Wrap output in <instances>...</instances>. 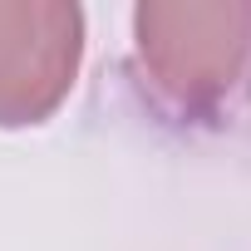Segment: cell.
<instances>
[{
    "mask_svg": "<svg viewBox=\"0 0 251 251\" xmlns=\"http://www.w3.org/2000/svg\"><path fill=\"white\" fill-rule=\"evenodd\" d=\"M84 64L74 0H0V128L54 118Z\"/></svg>",
    "mask_w": 251,
    "mask_h": 251,
    "instance_id": "7a4b0ae2",
    "label": "cell"
},
{
    "mask_svg": "<svg viewBox=\"0 0 251 251\" xmlns=\"http://www.w3.org/2000/svg\"><path fill=\"white\" fill-rule=\"evenodd\" d=\"M133 74L168 118H226L251 94V0H143Z\"/></svg>",
    "mask_w": 251,
    "mask_h": 251,
    "instance_id": "6da1fadb",
    "label": "cell"
}]
</instances>
